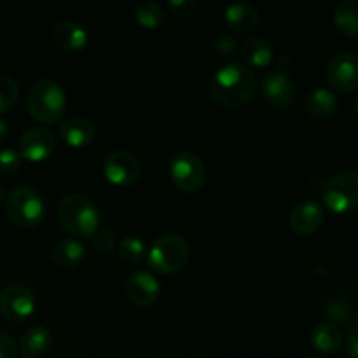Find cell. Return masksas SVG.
Segmentation results:
<instances>
[{"mask_svg": "<svg viewBox=\"0 0 358 358\" xmlns=\"http://www.w3.org/2000/svg\"><path fill=\"white\" fill-rule=\"evenodd\" d=\"M210 96L226 108L243 107L257 91V79L250 66L243 63H227L212 76L208 84Z\"/></svg>", "mask_w": 358, "mask_h": 358, "instance_id": "cell-1", "label": "cell"}, {"mask_svg": "<svg viewBox=\"0 0 358 358\" xmlns=\"http://www.w3.org/2000/svg\"><path fill=\"white\" fill-rule=\"evenodd\" d=\"M27 107L35 121L42 124H55L66 110L65 90L52 79L37 80L28 91Z\"/></svg>", "mask_w": 358, "mask_h": 358, "instance_id": "cell-2", "label": "cell"}, {"mask_svg": "<svg viewBox=\"0 0 358 358\" xmlns=\"http://www.w3.org/2000/svg\"><path fill=\"white\" fill-rule=\"evenodd\" d=\"M58 220L69 233L73 236H93L100 224V212L98 206L87 198L86 194H66L59 201Z\"/></svg>", "mask_w": 358, "mask_h": 358, "instance_id": "cell-3", "label": "cell"}, {"mask_svg": "<svg viewBox=\"0 0 358 358\" xmlns=\"http://www.w3.org/2000/svg\"><path fill=\"white\" fill-rule=\"evenodd\" d=\"M191 255V248L180 234H163L157 238L147 252L150 269L161 275H173L185 268Z\"/></svg>", "mask_w": 358, "mask_h": 358, "instance_id": "cell-4", "label": "cell"}, {"mask_svg": "<svg viewBox=\"0 0 358 358\" xmlns=\"http://www.w3.org/2000/svg\"><path fill=\"white\" fill-rule=\"evenodd\" d=\"M6 212L17 226L37 227L45 217V203L38 191L17 185L6 196Z\"/></svg>", "mask_w": 358, "mask_h": 358, "instance_id": "cell-5", "label": "cell"}, {"mask_svg": "<svg viewBox=\"0 0 358 358\" xmlns=\"http://www.w3.org/2000/svg\"><path fill=\"white\" fill-rule=\"evenodd\" d=\"M322 199L334 213L358 210V171L346 170L334 173L322 184Z\"/></svg>", "mask_w": 358, "mask_h": 358, "instance_id": "cell-6", "label": "cell"}, {"mask_svg": "<svg viewBox=\"0 0 358 358\" xmlns=\"http://www.w3.org/2000/svg\"><path fill=\"white\" fill-rule=\"evenodd\" d=\"M171 182L184 192H196L203 187L206 170L203 161L192 152H180L173 157L170 166Z\"/></svg>", "mask_w": 358, "mask_h": 358, "instance_id": "cell-7", "label": "cell"}, {"mask_svg": "<svg viewBox=\"0 0 358 358\" xmlns=\"http://www.w3.org/2000/svg\"><path fill=\"white\" fill-rule=\"evenodd\" d=\"M332 90L350 93L358 90V52L341 51L332 56L325 70Z\"/></svg>", "mask_w": 358, "mask_h": 358, "instance_id": "cell-8", "label": "cell"}, {"mask_svg": "<svg viewBox=\"0 0 358 358\" xmlns=\"http://www.w3.org/2000/svg\"><path fill=\"white\" fill-rule=\"evenodd\" d=\"M261 96L268 107L287 110L296 98L294 80L283 70H269L261 83Z\"/></svg>", "mask_w": 358, "mask_h": 358, "instance_id": "cell-9", "label": "cell"}, {"mask_svg": "<svg viewBox=\"0 0 358 358\" xmlns=\"http://www.w3.org/2000/svg\"><path fill=\"white\" fill-rule=\"evenodd\" d=\"M34 292L21 283H10L0 292V313L10 322H23L35 311Z\"/></svg>", "mask_w": 358, "mask_h": 358, "instance_id": "cell-10", "label": "cell"}, {"mask_svg": "<svg viewBox=\"0 0 358 358\" xmlns=\"http://www.w3.org/2000/svg\"><path fill=\"white\" fill-rule=\"evenodd\" d=\"M103 175L114 185H131L140 177V163L128 150H115L105 157Z\"/></svg>", "mask_w": 358, "mask_h": 358, "instance_id": "cell-11", "label": "cell"}, {"mask_svg": "<svg viewBox=\"0 0 358 358\" xmlns=\"http://www.w3.org/2000/svg\"><path fill=\"white\" fill-rule=\"evenodd\" d=\"M55 135L48 128H41V126L27 129L17 143V152H20L21 159L34 161V163L48 159L55 152Z\"/></svg>", "mask_w": 358, "mask_h": 358, "instance_id": "cell-12", "label": "cell"}, {"mask_svg": "<svg viewBox=\"0 0 358 358\" xmlns=\"http://www.w3.org/2000/svg\"><path fill=\"white\" fill-rule=\"evenodd\" d=\"M325 220V213L322 205L315 199H303L292 208L289 217V224L294 233L299 236H310L317 233Z\"/></svg>", "mask_w": 358, "mask_h": 358, "instance_id": "cell-13", "label": "cell"}, {"mask_svg": "<svg viewBox=\"0 0 358 358\" xmlns=\"http://www.w3.org/2000/svg\"><path fill=\"white\" fill-rule=\"evenodd\" d=\"M161 287L156 276L149 271H135L126 282L128 299L138 308H149L159 297Z\"/></svg>", "mask_w": 358, "mask_h": 358, "instance_id": "cell-14", "label": "cell"}, {"mask_svg": "<svg viewBox=\"0 0 358 358\" xmlns=\"http://www.w3.org/2000/svg\"><path fill=\"white\" fill-rule=\"evenodd\" d=\"M87 41H90V35H87L86 28L77 21H59L52 28V42L62 51H80L83 48H86Z\"/></svg>", "mask_w": 358, "mask_h": 358, "instance_id": "cell-15", "label": "cell"}, {"mask_svg": "<svg viewBox=\"0 0 358 358\" xmlns=\"http://www.w3.org/2000/svg\"><path fill=\"white\" fill-rule=\"evenodd\" d=\"M58 133L66 145L76 147L77 149V147L90 145L94 140L96 129H94V126L87 119L72 117L62 122V126L58 128Z\"/></svg>", "mask_w": 358, "mask_h": 358, "instance_id": "cell-16", "label": "cell"}, {"mask_svg": "<svg viewBox=\"0 0 358 358\" xmlns=\"http://www.w3.org/2000/svg\"><path fill=\"white\" fill-rule=\"evenodd\" d=\"M52 343V336L44 325H31L20 339V353L24 358H37L44 355Z\"/></svg>", "mask_w": 358, "mask_h": 358, "instance_id": "cell-17", "label": "cell"}, {"mask_svg": "<svg viewBox=\"0 0 358 358\" xmlns=\"http://www.w3.org/2000/svg\"><path fill=\"white\" fill-rule=\"evenodd\" d=\"M224 17H226V23L229 24L233 30L250 31L259 24L261 14H259V10L255 9L252 3L238 2V3H231V6L226 7Z\"/></svg>", "mask_w": 358, "mask_h": 358, "instance_id": "cell-18", "label": "cell"}, {"mask_svg": "<svg viewBox=\"0 0 358 358\" xmlns=\"http://www.w3.org/2000/svg\"><path fill=\"white\" fill-rule=\"evenodd\" d=\"M311 345L317 352L331 355L336 353L343 345V332L339 325L331 324V322H324L318 324L317 327L311 331Z\"/></svg>", "mask_w": 358, "mask_h": 358, "instance_id": "cell-19", "label": "cell"}, {"mask_svg": "<svg viewBox=\"0 0 358 358\" xmlns=\"http://www.w3.org/2000/svg\"><path fill=\"white\" fill-rule=\"evenodd\" d=\"M338 108V96L327 87L311 91L306 98V112L315 119H327Z\"/></svg>", "mask_w": 358, "mask_h": 358, "instance_id": "cell-20", "label": "cell"}, {"mask_svg": "<svg viewBox=\"0 0 358 358\" xmlns=\"http://www.w3.org/2000/svg\"><path fill=\"white\" fill-rule=\"evenodd\" d=\"M241 55H243L245 62L254 66V69H264L275 58L273 45L262 37H252L245 41L243 48H241Z\"/></svg>", "mask_w": 358, "mask_h": 358, "instance_id": "cell-21", "label": "cell"}, {"mask_svg": "<svg viewBox=\"0 0 358 358\" xmlns=\"http://www.w3.org/2000/svg\"><path fill=\"white\" fill-rule=\"evenodd\" d=\"M52 261L62 268H76L79 262H83L86 255V248L79 240L73 238H63L52 247Z\"/></svg>", "mask_w": 358, "mask_h": 358, "instance_id": "cell-22", "label": "cell"}, {"mask_svg": "<svg viewBox=\"0 0 358 358\" xmlns=\"http://www.w3.org/2000/svg\"><path fill=\"white\" fill-rule=\"evenodd\" d=\"M334 27L348 37H358V0H345L334 10Z\"/></svg>", "mask_w": 358, "mask_h": 358, "instance_id": "cell-23", "label": "cell"}, {"mask_svg": "<svg viewBox=\"0 0 358 358\" xmlns=\"http://www.w3.org/2000/svg\"><path fill=\"white\" fill-rule=\"evenodd\" d=\"M135 17L145 28H157L166 21L164 9L161 7V3L154 2V0H143V2L136 3Z\"/></svg>", "mask_w": 358, "mask_h": 358, "instance_id": "cell-24", "label": "cell"}, {"mask_svg": "<svg viewBox=\"0 0 358 358\" xmlns=\"http://www.w3.org/2000/svg\"><path fill=\"white\" fill-rule=\"evenodd\" d=\"M20 98V86L16 79L0 72V114L9 110Z\"/></svg>", "mask_w": 358, "mask_h": 358, "instance_id": "cell-25", "label": "cell"}, {"mask_svg": "<svg viewBox=\"0 0 358 358\" xmlns=\"http://www.w3.org/2000/svg\"><path fill=\"white\" fill-rule=\"evenodd\" d=\"M119 255H121L124 261L131 262V264L140 262L143 259V255H145V243H143V240L140 236L129 234V236H126L124 240L119 243Z\"/></svg>", "mask_w": 358, "mask_h": 358, "instance_id": "cell-26", "label": "cell"}, {"mask_svg": "<svg viewBox=\"0 0 358 358\" xmlns=\"http://www.w3.org/2000/svg\"><path fill=\"white\" fill-rule=\"evenodd\" d=\"M20 166H21V156L17 150L9 149V147L0 150V173L13 175L20 170Z\"/></svg>", "mask_w": 358, "mask_h": 358, "instance_id": "cell-27", "label": "cell"}, {"mask_svg": "<svg viewBox=\"0 0 358 358\" xmlns=\"http://www.w3.org/2000/svg\"><path fill=\"white\" fill-rule=\"evenodd\" d=\"M91 243H93L94 250L100 254H110L115 247V236L112 231L96 229L91 236Z\"/></svg>", "mask_w": 358, "mask_h": 358, "instance_id": "cell-28", "label": "cell"}, {"mask_svg": "<svg viewBox=\"0 0 358 358\" xmlns=\"http://www.w3.org/2000/svg\"><path fill=\"white\" fill-rule=\"evenodd\" d=\"M325 313H327V317L332 320L331 324H334V322H338V324H346L350 317V304L346 303L345 299H336L329 304Z\"/></svg>", "mask_w": 358, "mask_h": 358, "instance_id": "cell-29", "label": "cell"}, {"mask_svg": "<svg viewBox=\"0 0 358 358\" xmlns=\"http://www.w3.org/2000/svg\"><path fill=\"white\" fill-rule=\"evenodd\" d=\"M198 7V0H171V2H168V9L175 16H191V14L196 13Z\"/></svg>", "mask_w": 358, "mask_h": 358, "instance_id": "cell-30", "label": "cell"}, {"mask_svg": "<svg viewBox=\"0 0 358 358\" xmlns=\"http://www.w3.org/2000/svg\"><path fill=\"white\" fill-rule=\"evenodd\" d=\"M346 345H348V353L358 358V311L350 318L348 334H346Z\"/></svg>", "mask_w": 358, "mask_h": 358, "instance_id": "cell-31", "label": "cell"}, {"mask_svg": "<svg viewBox=\"0 0 358 358\" xmlns=\"http://www.w3.org/2000/svg\"><path fill=\"white\" fill-rule=\"evenodd\" d=\"M17 353V345L14 338L7 332L0 331V358H14Z\"/></svg>", "mask_w": 358, "mask_h": 358, "instance_id": "cell-32", "label": "cell"}, {"mask_svg": "<svg viewBox=\"0 0 358 358\" xmlns=\"http://www.w3.org/2000/svg\"><path fill=\"white\" fill-rule=\"evenodd\" d=\"M217 41H222V44H217V48L222 52H229L233 51V49H236V41L226 37V35H220V38H217Z\"/></svg>", "mask_w": 358, "mask_h": 358, "instance_id": "cell-33", "label": "cell"}, {"mask_svg": "<svg viewBox=\"0 0 358 358\" xmlns=\"http://www.w3.org/2000/svg\"><path fill=\"white\" fill-rule=\"evenodd\" d=\"M7 129H9V126H7V122L0 117V140L7 135Z\"/></svg>", "mask_w": 358, "mask_h": 358, "instance_id": "cell-34", "label": "cell"}, {"mask_svg": "<svg viewBox=\"0 0 358 358\" xmlns=\"http://www.w3.org/2000/svg\"><path fill=\"white\" fill-rule=\"evenodd\" d=\"M3 198H6V191H3V187L0 185V203L3 201Z\"/></svg>", "mask_w": 358, "mask_h": 358, "instance_id": "cell-35", "label": "cell"}, {"mask_svg": "<svg viewBox=\"0 0 358 358\" xmlns=\"http://www.w3.org/2000/svg\"><path fill=\"white\" fill-rule=\"evenodd\" d=\"M353 110H355L357 117H358V96L355 98V103H353Z\"/></svg>", "mask_w": 358, "mask_h": 358, "instance_id": "cell-36", "label": "cell"}, {"mask_svg": "<svg viewBox=\"0 0 358 358\" xmlns=\"http://www.w3.org/2000/svg\"><path fill=\"white\" fill-rule=\"evenodd\" d=\"M310 358H324V357H320V355H315V357H310Z\"/></svg>", "mask_w": 358, "mask_h": 358, "instance_id": "cell-37", "label": "cell"}]
</instances>
